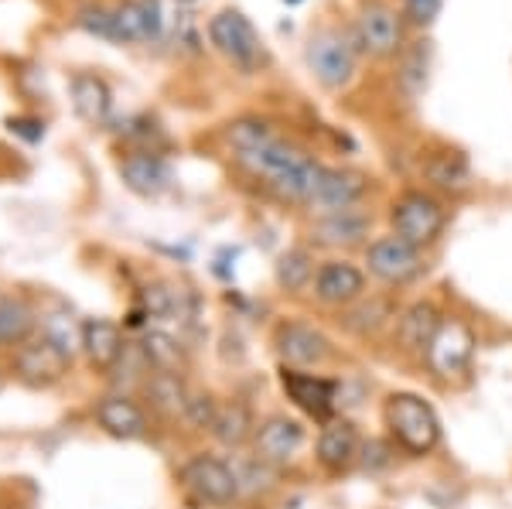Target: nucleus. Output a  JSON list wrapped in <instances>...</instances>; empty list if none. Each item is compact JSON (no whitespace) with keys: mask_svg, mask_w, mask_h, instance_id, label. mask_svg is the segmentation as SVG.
<instances>
[{"mask_svg":"<svg viewBox=\"0 0 512 509\" xmlns=\"http://www.w3.org/2000/svg\"><path fill=\"white\" fill-rule=\"evenodd\" d=\"M407 14L414 24H434V18L441 14V0H403Z\"/></svg>","mask_w":512,"mask_h":509,"instance_id":"nucleus-33","label":"nucleus"},{"mask_svg":"<svg viewBox=\"0 0 512 509\" xmlns=\"http://www.w3.org/2000/svg\"><path fill=\"white\" fill-rule=\"evenodd\" d=\"M280 390H284L287 400H291L301 414H308L311 421L328 424L335 417V407H338V383L335 380H325V376L308 373V369L284 366L280 369Z\"/></svg>","mask_w":512,"mask_h":509,"instance_id":"nucleus-11","label":"nucleus"},{"mask_svg":"<svg viewBox=\"0 0 512 509\" xmlns=\"http://www.w3.org/2000/svg\"><path fill=\"white\" fill-rule=\"evenodd\" d=\"M390 223H393V233L400 236V240H407L414 246H427L444 233L448 212H444V205L437 202L434 195L403 192L390 209Z\"/></svg>","mask_w":512,"mask_h":509,"instance_id":"nucleus-6","label":"nucleus"},{"mask_svg":"<svg viewBox=\"0 0 512 509\" xmlns=\"http://www.w3.org/2000/svg\"><path fill=\"white\" fill-rule=\"evenodd\" d=\"M181 489L198 506L226 509L239 499V479L233 472V462H222L216 455H195L192 462L181 465L178 472Z\"/></svg>","mask_w":512,"mask_h":509,"instance_id":"nucleus-4","label":"nucleus"},{"mask_svg":"<svg viewBox=\"0 0 512 509\" xmlns=\"http://www.w3.org/2000/svg\"><path fill=\"white\" fill-rule=\"evenodd\" d=\"M209 38L229 62H236L239 69H246V72L260 69V65L267 62L263 41L243 11H233V7H229V11H219L216 18L209 21Z\"/></svg>","mask_w":512,"mask_h":509,"instance_id":"nucleus-7","label":"nucleus"},{"mask_svg":"<svg viewBox=\"0 0 512 509\" xmlns=\"http://www.w3.org/2000/svg\"><path fill=\"white\" fill-rule=\"evenodd\" d=\"M274 346H277V356L284 359V366L291 369H311V366H321L332 352V342L321 328L308 325V322H284L277 325L274 332Z\"/></svg>","mask_w":512,"mask_h":509,"instance_id":"nucleus-13","label":"nucleus"},{"mask_svg":"<svg viewBox=\"0 0 512 509\" xmlns=\"http://www.w3.org/2000/svg\"><path fill=\"white\" fill-rule=\"evenodd\" d=\"M79 346L96 369H113L127 352L120 325L110 322V318H86L79 325Z\"/></svg>","mask_w":512,"mask_h":509,"instance_id":"nucleus-20","label":"nucleus"},{"mask_svg":"<svg viewBox=\"0 0 512 509\" xmlns=\"http://www.w3.org/2000/svg\"><path fill=\"white\" fill-rule=\"evenodd\" d=\"M427 65H431V48H427V41H417V45L403 55V65H400V82L410 96H417L420 89L427 86Z\"/></svg>","mask_w":512,"mask_h":509,"instance_id":"nucleus-30","label":"nucleus"},{"mask_svg":"<svg viewBox=\"0 0 512 509\" xmlns=\"http://www.w3.org/2000/svg\"><path fill=\"white\" fill-rule=\"evenodd\" d=\"M274 277H277V284L284 287V291L301 294L304 287L318 277V267H315L311 250H304V246H291L287 253H280V260L274 267Z\"/></svg>","mask_w":512,"mask_h":509,"instance_id":"nucleus-26","label":"nucleus"},{"mask_svg":"<svg viewBox=\"0 0 512 509\" xmlns=\"http://www.w3.org/2000/svg\"><path fill=\"white\" fill-rule=\"evenodd\" d=\"M441 318L444 315L431 305V301H417V305H410L407 311H400V318H396V342H400V349L427 352L437 325H441Z\"/></svg>","mask_w":512,"mask_h":509,"instance_id":"nucleus-21","label":"nucleus"},{"mask_svg":"<svg viewBox=\"0 0 512 509\" xmlns=\"http://www.w3.org/2000/svg\"><path fill=\"white\" fill-rule=\"evenodd\" d=\"M72 363V349L59 342L55 335H41V339H28L24 346H18V356H14V373L24 387L31 390H45L55 387L65 373H69Z\"/></svg>","mask_w":512,"mask_h":509,"instance_id":"nucleus-5","label":"nucleus"},{"mask_svg":"<svg viewBox=\"0 0 512 509\" xmlns=\"http://www.w3.org/2000/svg\"><path fill=\"white\" fill-rule=\"evenodd\" d=\"M7 127H11V134H21L24 141H41V123L38 120H28V117H11L7 120Z\"/></svg>","mask_w":512,"mask_h":509,"instance_id":"nucleus-35","label":"nucleus"},{"mask_svg":"<svg viewBox=\"0 0 512 509\" xmlns=\"http://www.w3.org/2000/svg\"><path fill=\"white\" fill-rule=\"evenodd\" d=\"M253 448H256V458H263V462L274 465V469L277 465L294 462V455L304 448V424L284 414L267 417L253 434Z\"/></svg>","mask_w":512,"mask_h":509,"instance_id":"nucleus-15","label":"nucleus"},{"mask_svg":"<svg viewBox=\"0 0 512 509\" xmlns=\"http://www.w3.org/2000/svg\"><path fill=\"white\" fill-rule=\"evenodd\" d=\"M386 445H379V441H366V445H362V458L359 462L366 465L369 472H376V469H386V465H390V455H386Z\"/></svg>","mask_w":512,"mask_h":509,"instance_id":"nucleus-34","label":"nucleus"},{"mask_svg":"<svg viewBox=\"0 0 512 509\" xmlns=\"http://www.w3.org/2000/svg\"><path fill=\"white\" fill-rule=\"evenodd\" d=\"M79 24L99 38L110 41H158L164 28V14L154 0H127L120 7H89Z\"/></svg>","mask_w":512,"mask_h":509,"instance_id":"nucleus-3","label":"nucleus"},{"mask_svg":"<svg viewBox=\"0 0 512 509\" xmlns=\"http://www.w3.org/2000/svg\"><path fill=\"white\" fill-rule=\"evenodd\" d=\"M369 223H373V219L355 209L332 212V216H321L315 223V240L325 246H352L369 233Z\"/></svg>","mask_w":512,"mask_h":509,"instance_id":"nucleus-24","label":"nucleus"},{"mask_svg":"<svg viewBox=\"0 0 512 509\" xmlns=\"http://www.w3.org/2000/svg\"><path fill=\"white\" fill-rule=\"evenodd\" d=\"M35 332V311L21 298L0 301V346H24Z\"/></svg>","mask_w":512,"mask_h":509,"instance_id":"nucleus-28","label":"nucleus"},{"mask_svg":"<svg viewBox=\"0 0 512 509\" xmlns=\"http://www.w3.org/2000/svg\"><path fill=\"white\" fill-rule=\"evenodd\" d=\"M287 4H297V0H287Z\"/></svg>","mask_w":512,"mask_h":509,"instance_id":"nucleus-37","label":"nucleus"},{"mask_svg":"<svg viewBox=\"0 0 512 509\" xmlns=\"http://www.w3.org/2000/svg\"><path fill=\"white\" fill-rule=\"evenodd\" d=\"M216 410H219V400L212 397V393H192V397H188L185 421L195 424V428H212V421H216Z\"/></svg>","mask_w":512,"mask_h":509,"instance_id":"nucleus-32","label":"nucleus"},{"mask_svg":"<svg viewBox=\"0 0 512 509\" xmlns=\"http://www.w3.org/2000/svg\"><path fill=\"white\" fill-rule=\"evenodd\" d=\"M229 147L236 151V161L243 164L250 175L260 178L267 188H274L280 199L311 205L315 199L321 175H325V164L291 144L287 137H280L270 123L263 120H236L229 123Z\"/></svg>","mask_w":512,"mask_h":509,"instance_id":"nucleus-1","label":"nucleus"},{"mask_svg":"<svg viewBox=\"0 0 512 509\" xmlns=\"http://www.w3.org/2000/svg\"><path fill=\"white\" fill-rule=\"evenodd\" d=\"M72 106L76 113L86 123H106L110 120V110H113V96H110V86H106L99 76H89V72H79L72 79Z\"/></svg>","mask_w":512,"mask_h":509,"instance_id":"nucleus-22","label":"nucleus"},{"mask_svg":"<svg viewBox=\"0 0 512 509\" xmlns=\"http://www.w3.org/2000/svg\"><path fill=\"white\" fill-rule=\"evenodd\" d=\"M315 458L318 465L328 475H345L355 469L362 458V438L355 431V424L349 417H332V421L321 428L318 445H315Z\"/></svg>","mask_w":512,"mask_h":509,"instance_id":"nucleus-14","label":"nucleus"},{"mask_svg":"<svg viewBox=\"0 0 512 509\" xmlns=\"http://www.w3.org/2000/svg\"><path fill=\"white\" fill-rule=\"evenodd\" d=\"M427 366L434 369V376L441 380H458L461 373H468L475 359V332L465 318H441L431 346H427Z\"/></svg>","mask_w":512,"mask_h":509,"instance_id":"nucleus-8","label":"nucleus"},{"mask_svg":"<svg viewBox=\"0 0 512 509\" xmlns=\"http://www.w3.org/2000/svg\"><path fill=\"white\" fill-rule=\"evenodd\" d=\"M308 65L315 79L328 89L349 86L355 76V45L349 35L328 28L308 41Z\"/></svg>","mask_w":512,"mask_h":509,"instance_id":"nucleus-9","label":"nucleus"},{"mask_svg":"<svg viewBox=\"0 0 512 509\" xmlns=\"http://www.w3.org/2000/svg\"><path fill=\"white\" fill-rule=\"evenodd\" d=\"M362 294H366V274L349 260H328V264L318 267L315 298L321 305L349 308L355 301H362Z\"/></svg>","mask_w":512,"mask_h":509,"instance_id":"nucleus-16","label":"nucleus"},{"mask_svg":"<svg viewBox=\"0 0 512 509\" xmlns=\"http://www.w3.org/2000/svg\"><path fill=\"white\" fill-rule=\"evenodd\" d=\"M424 175L427 182L444 188V192H461L472 182V171H468V161L461 158L458 151H441V154H431L424 161Z\"/></svg>","mask_w":512,"mask_h":509,"instance_id":"nucleus-27","label":"nucleus"},{"mask_svg":"<svg viewBox=\"0 0 512 509\" xmlns=\"http://www.w3.org/2000/svg\"><path fill=\"white\" fill-rule=\"evenodd\" d=\"M393 315V308H390V301H369V305H362V308H355L345 322H349V328H355V332H376L379 325H386Z\"/></svg>","mask_w":512,"mask_h":509,"instance_id":"nucleus-31","label":"nucleus"},{"mask_svg":"<svg viewBox=\"0 0 512 509\" xmlns=\"http://www.w3.org/2000/svg\"><path fill=\"white\" fill-rule=\"evenodd\" d=\"M120 178L130 192L144 195V199H158V195H164L175 185V175H171L168 161L158 158L154 151H137V154H130V158H123Z\"/></svg>","mask_w":512,"mask_h":509,"instance_id":"nucleus-18","label":"nucleus"},{"mask_svg":"<svg viewBox=\"0 0 512 509\" xmlns=\"http://www.w3.org/2000/svg\"><path fill=\"white\" fill-rule=\"evenodd\" d=\"M383 424L396 448L407 455H431L441 445V417L420 393L396 390L383 400Z\"/></svg>","mask_w":512,"mask_h":509,"instance_id":"nucleus-2","label":"nucleus"},{"mask_svg":"<svg viewBox=\"0 0 512 509\" xmlns=\"http://www.w3.org/2000/svg\"><path fill=\"white\" fill-rule=\"evenodd\" d=\"M366 267L383 284H410L424 274V253H420V246L400 240L396 233L379 236L366 250Z\"/></svg>","mask_w":512,"mask_h":509,"instance_id":"nucleus-10","label":"nucleus"},{"mask_svg":"<svg viewBox=\"0 0 512 509\" xmlns=\"http://www.w3.org/2000/svg\"><path fill=\"white\" fill-rule=\"evenodd\" d=\"M369 192V178L359 175V171H345V168H325L321 175V185L311 199V209L318 216H332V212H345L355 209Z\"/></svg>","mask_w":512,"mask_h":509,"instance_id":"nucleus-17","label":"nucleus"},{"mask_svg":"<svg viewBox=\"0 0 512 509\" xmlns=\"http://www.w3.org/2000/svg\"><path fill=\"white\" fill-rule=\"evenodd\" d=\"M147 393H151L154 404L171 417H178V414L185 417L188 397H192V393L185 390V383H181L178 373H151V380H147Z\"/></svg>","mask_w":512,"mask_h":509,"instance_id":"nucleus-29","label":"nucleus"},{"mask_svg":"<svg viewBox=\"0 0 512 509\" xmlns=\"http://www.w3.org/2000/svg\"><path fill=\"white\" fill-rule=\"evenodd\" d=\"M212 438L226 448H243L246 441H253L256 424H253V410L243 400H226L216 410V421H212Z\"/></svg>","mask_w":512,"mask_h":509,"instance_id":"nucleus-23","label":"nucleus"},{"mask_svg":"<svg viewBox=\"0 0 512 509\" xmlns=\"http://www.w3.org/2000/svg\"><path fill=\"white\" fill-rule=\"evenodd\" d=\"M96 421L110 438L117 441H140L147 438V414L134 404L127 393H110L96 404Z\"/></svg>","mask_w":512,"mask_h":509,"instance_id":"nucleus-19","label":"nucleus"},{"mask_svg":"<svg viewBox=\"0 0 512 509\" xmlns=\"http://www.w3.org/2000/svg\"><path fill=\"white\" fill-rule=\"evenodd\" d=\"M140 356H144L147 369L154 373H178L181 376V366H185V349L175 335L161 332V328H147L144 339H140Z\"/></svg>","mask_w":512,"mask_h":509,"instance_id":"nucleus-25","label":"nucleus"},{"mask_svg":"<svg viewBox=\"0 0 512 509\" xmlns=\"http://www.w3.org/2000/svg\"><path fill=\"white\" fill-rule=\"evenodd\" d=\"M178 4H195V0H178Z\"/></svg>","mask_w":512,"mask_h":509,"instance_id":"nucleus-36","label":"nucleus"},{"mask_svg":"<svg viewBox=\"0 0 512 509\" xmlns=\"http://www.w3.org/2000/svg\"><path fill=\"white\" fill-rule=\"evenodd\" d=\"M355 41L362 45V52L376 55V59L396 55L403 48L400 14H396L390 4H383V0H369V4H362L359 18H355Z\"/></svg>","mask_w":512,"mask_h":509,"instance_id":"nucleus-12","label":"nucleus"}]
</instances>
